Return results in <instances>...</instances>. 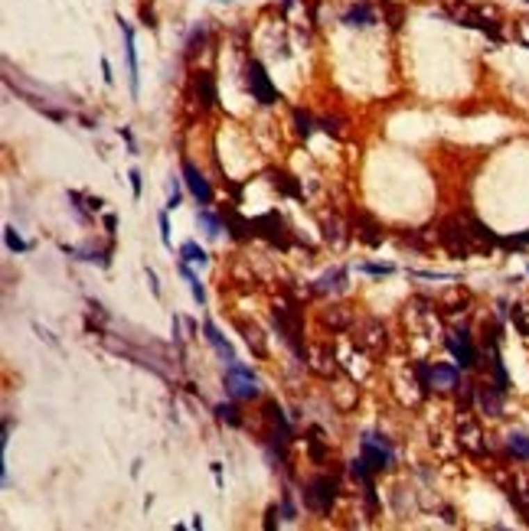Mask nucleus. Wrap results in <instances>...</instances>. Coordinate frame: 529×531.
I'll return each mask as SVG.
<instances>
[{"mask_svg": "<svg viewBox=\"0 0 529 531\" xmlns=\"http://www.w3.org/2000/svg\"><path fill=\"white\" fill-rule=\"evenodd\" d=\"M438 242L451 255L467 258V255L490 251L497 244V235L490 232L484 222H477V219H444L441 228H438Z\"/></svg>", "mask_w": 529, "mask_h": 531, "instance_id": "nucleus-1", "label": "nucleus"}, {"mask_svg": "<svg viewBox=\"0 0 529 531\" xmlns=\"http://www.w3.org/2000/svg\"><path fill=\"white\" fill-rule=\"evenodd\" d=\"M271 317H275V326H278V332L284 336V342H288L294 352H304L301 349V310L291 307V303H275Z\"/></svg>", "mask_w": 529, "mask_h": 531, "instance_id": "nucleus-2", "label": "nucleus"}, {"mask_svg": "<svg viewBox=\"0 0 529 531\" xmlns=\"http://www.w3.org/2000/svg\"><path fill=\"white\" fill-rule=\"evenodd\" d=\"M252 228H255V235H261L265 242L278 244V248H288V244H291L288 225H284V219H281L278 212H265V215H259V219H252Z\"/></svg>", "mask_w": 529, "mask_h": 531, "instance_id": "nucleus-3", "label": "nucleus"}, {"mask_svg": "<svg viewBox=\"0 0 529 531\" xmlns=\"http://www.w3.org/2000/svg\"><path fill=\"white\" fill-rule=\"evenodd\" d=\"M226 388L232 398H255L259 394V382L252 369H245L242 362H229V375H226Z\"/></svg>", "mask_w": 529, "mask_h": 531, "instance_id": "nucleus-4", "label": "nucleus"}, {"mask_svg": "<svg viewBox=\"0 0 529 531\" xmlns=\"http://www.w3.org/2000/svg\"><path fill=\"white\" fill-rule=\"evenodd\" d=\"M245 82H249L252 95L259 98L261 105H275V101H278V92H275V85H271V78H268V72H265V65L255 62V59L245 65Z\"/></svg>", "mask_w": 529, "mask_h": 531, "instance_id": "nucleus-5", "label": "nucleus"}, {"mask_svg": "<svg viewBox=\"0 0 529 531\" xmlns=\"http://www.w3.org/2000/svg\"><path fill=\"white\" fill-rule=\"evenodd\" d=\"M334 496H336L334 482L324 479V476H317V479H311V486H307V492H304V502H307V509H314V512H330Z\"/></svg>", "mask_w": 529, "mask_h": 531, "instance_id": "nucleus-6", "label": "nucleus"}, {"mask_svg": "<svg viewBox=\"0 0 529 531\" xmlns=\"http://www.w3.org/2000/svg\"><path fill=\"white\" fill-rule=\"evenodd\" d=\"M448 349H451V355L457 359V365H461V369H471V365L477 362L474 342H471V336H467L464 330H461V332H451V336H448Z\"/></svg>", "mask_w": 529, "mask_h": 531, "instance_id": "nucleus-7", "label": "nucleus"}, {"mask_svg": "<svg viewBox=\"0 0 529 531\" xmlns=\"http://www.w3.org/2000/svg\"><path fill=\"white\" fill-rule=\"evenodd\" d=\"M184 180H186V186H190V192L196 196V202H213V186L206 183V176L196 170L190 160H184Z\"/></svg>", "mask_w": 529, "mask_h": 531, "instance_id": "nucleus-8", "label": "nucleus"}, {"mask_svg": "<svg viewBox=\"0 0 529 531\" xmlns=\"http://www.w3.org/2000/svg\"><path fill=\"white\" fill-rule=\"evenodd\" d=\"M477 404L484 407V414H490V417H500V411H503V394L507 391H500L497 385H477Z\"/></svg>", "mask_w": 529, "mask_h": 531, "instance_id": "nucleus-9", "label": "nucleus"}, {"mask_svg": "<svg viewBox=\"0 0 529 531\" xmlns=\"http://www.w3.org/2000/svg\"><path fill=\"white\" fill-rule=\"evenodd\" d=\"M363 460H366V466L373 469V473H379V469L389 466V446L386 444H376V437H366L363 440Z\"/></svg>", "mask_w": 529, "mask_h": 531, "instance_id": "nucleus-10", "label": "nucleus"}, {"mask_svg": "<svg viewBox=\"0 0 529 531\" xmlns=\"http://www.w3.org/2000/svg\"><path fill=\"white\" fill-rule=\"evenodd\" d=\"M428 388H434V391H451V388H457V369L454 365H432L428 369Z\"/></svg>", "mask_w": 529, "mask_h": 531, "instance_id": "nucleus-11", "label": "nucleus"}, {"mask_svg": "<svg viewBox=\"0 0 529 531\" xmlns=\"http://www.w3.org/2000/svg\"><path fill=\"white\" fill-rule=\"evenodd\" d=\"M193 92L196 98H200V105L203 108H213L216 105V82H213V75L209 72H193Z\"/></svg>", "mask_w": 529, "mask_h": 531, "instance_id": "nucleus-12", "label": "nucleus"}, {"mask_svg": "<svg viewBox=\"0 0 529 531\" xmlns=\"http://www.w3.org/2000/svg\"><path fill=\"white\" fill-rule=\"evenodd\" d=\"M480 427L471 421V417H461V444L471 450V453H484V444H480Z\"/></svg>", "mask_w": 529, "mask_h": 531, "instance_id": "nucleus-13", "label": "nucleus"}, {"mask_svg": "<svg viewBox=\"0 0 529 531\" xmlns=\"http://www.w3.org/2000/svg\"><path fill=\"white\" fill-rule=\"evenodd\" d=\"M343 23L346 26H373V23H376V13H373L369 3H353V7L343 13Z\"/></svg>", "mask_w": 529, "mask_h": 531, "instance_id": "nucleus-14", "label": "nucleus"}, {"mask_svg": "<svg viewBox=\"0 0 529 531\" xmlns=\"http://www.w3.org/2000/svg\"><path fill=\"white\" fill-rule=\"evenodd\" d=\"M203 332H206V342H209V346H213V349L222 355V359H226V362H236V352H232V346H229V342L219 336V330L213 326V323H209V319L203 323Z\"/></svg>", "mask_w": 529, "mask_h": 531, "instance_id": "nucleus-15", "label": "nucleus"}, {"mask_svg": "<svg viewBox=\"0 0 529 531\" xmlns=\"http://www.w3.org/2000/svg\"><path fill=\"white\" fill-rule=\"evenodd\" d=\"M353 225H357V235L366 244H373V248H376V244H382V228H379L369 215H357V222H353Z\"/></svg>", "mask_w": 529, "mask_h": 531, "instance_id": "nucleus-16", "label": "nucleus"}, {"mask_svg": "<svg viewBox=\"0 0 529 531\" xmlns=\"http://www.w3.org/2000/svg\"><path fill=\"white\" fill-rule=\"evenodd\" d=\"M121 23V30H124V49H128V69H131V92H138V56H134V33L124 20Z\"/></svg>", "mask_w": 529, "mask_h": 531, "instance_id": "nucleus-17", "label": "nucleus"}, {"mask_svg": "<svg viewBox=\"0 0 529 531\" xmlns=\"http://www.w3.org/2000/svg\"><path fill=\"white\" fill-rule=\"evenodd\" d=\"M226 228L232 232V238H238V242H242V238H249V235H255V228H252L249 219H242V215L232 212V209L226 212Z\"/></svg>", "mask_w": 529, "mask_h": 531, "instance_id": "nucleus-18", "label": "nucleus"}, {"mask_svg": "<svg viewBox=\"0 0 529 531\" xmlns=\"http://www.w3.org/2000/svg\"><path fill=\"white\" fill-rule=\"evenodd\" d=\"M324 326H330V330H346L350 323H353V317H350V310L346 307H330V310H324Z\"/></svg>", "mask_w": 529, "mask_h": 531, "instance_id": "nucleus-19", "label": "nucleus"}, {"mask_svg": "<svg viewBox=\"0 0 529 531\" xmlns=\"http://www.w3.org/2000/svg\"><path fill=\"white\" fill-rule=\"evenodd\" d=\"M311 369L314 372H320V375H334L336 372V365H324V362H334V355H327V349H314L311 352Z\"/></svg>", "mask_w": 529, "mask_h": 531, "instance_id": "nucleus-20", "label": "nucleus"}, {"mask_svg": "<svg viewBox=\"0 0 529 531\" xmlns=\"http://www.w3.org/2000/svg\"><path fill=\"white\" fill-rule=\"evenodd\" d=\"M507 446H510V453H513V457L529 460V437L526 434H510Z\"/></svg>", "mask_w": 529, "mask_h": 531, "instance_id": "nucleus-21", "label": "nucleus"}, {"mask_svg": "<svg viewBox=\"0 0 529 531\" xmlns=\"http://www.w3.org/2000/svg\"><path fill=\"white\" fill-rule=\"evenodd\" d=\"M180 258H184V261H193V264H206V251L196 242H184V244H180Z\"/></svg>", "mask_w": 529, "mask_h": 531, "instance_id": "nucleus-22", "label": "nucleus"}, {"mask_svg": "<svg viewBox=\"0 0 529 531\" xmlns=\"http://www.w3.org/2000/svg\"><path fill=\"white\" fill-rule=\"evenodd\" d=\"M216 417L219 421H226V424H232V427L242 424V414H238L236 404H216Z\"/></svg>", "mask_w": 529, "mask_h": 531, "instance_id": "nucleus-23", "label": "nucleus"}, {"mask_svg": "<svg viewBox=\"0 0 529 531\" xmlns=\"http://www.w3.org/2000/svg\"><path fill=\"white\" fill-rule=\"evenodd\" d=\"M513 326L529 336V303H516L513 307Z\"/></svg>", "mask_w": 529, "mask_h": 531, "instance_id": "nucleus-24", "label": "nucleus"}, {"mask_svg": "<svg viewBox=\"0 0 529 531\" xmlns=\"http://www.w3.org/2000/svg\"><path fill=\"white\" fill-rule=\"evenodd\" d=\"M180 274L186 277V284H190V290H193V300H196V303H206V290L200 287V280H196V277L190 274V267L180 264Z\"/></svg>", "mask_w": 529, "mask_h": 531, "instance_id": "nucleus-25", "label": "nucleus"}, {"mask_svg": "<svg viewBox=\"0 0 529 531\" xmlns=\"http://www.w3.org/2000/svg\"><path fill=\"white\" fill-rule=\"evenodd\" d=\"M275 186H278L281 192H288V196H301V189H298V183L291 180V176H288V173H275Z\"/></svg>", "mask_w": 529, "mask_h": 531, "instance_id": "nucleus-26", "label": "nucleus"}, {"mask_svg": "<svg viewBox=\"0 0 529 531\" xmlns=\"http://www.w3.org/2000/svg\"><path fill=\"white\" fill-rule=\"evenodd\" d=\"M242 330H245V339H249V346L255 349V355H265V342H261L259 326H242Z\"/></svg>", "mask_w": 529, "mask_h": 531, "instance_id": "nucleus-27", "label": "nucleus"}, {"mask_svg": "<svg viewBox=\"0 0 529 531\" xmlns=\"http://www.w3.org/2000/svg\"><path fill=\"white\" fill-rule=\"evenodd\" d=\"M307 450H311V460H314V463H320V460L327 457V446H324V440H320V434H314L311 440H307Z\"/></svg>", "mask_w": 529, "mask_h": 531, "instance_id": "nucleus-28", "label": "nucleus"}, {"mask_svg": "<svg viewBox=\"0 0 529 531\" xmlns=\"http://www.w3.org/2000/svg\"><path fill=\"white\" fill-rule=\"evenodd\" d=\"M382 13L389 17L392 30H399V26H402V7H396V3H389V0H382Z\"/></svg>", "mask_w": 529, "mask_h": 531, "instance_id": "nucleus-29", "label": "nucleus"}, {"mask_svg": "<svg viewBox=\"0 0 529 531\" xmlns=\"http://www.w3.org/2000/svg\"><path fill=\"white\" fill-rule=\"evenodd\" d=\"M294 124H298V134L301 137H311V130H314V121L304 111H294Z\"/></svg>", "mask_w": 529, "mask_h": 531, "instance_id": "nucleus-30", "label": "nucleus"}, {"mask_svg": "<svg viewBox=\"0 0 529 531\" xmlns=\"http://www.w3.org/2000/svg\"><path fill=\"white\" fill-rule=\"evenodd\" d=\"M3 238H7V248H10V251H26V244H23V238L17 235V228L7 225V228H3Z\"/></svg>", "mask_w": 529, "mask_h": 531, "instance_id": "nucleus-31", "label": "nucleus"}, {"mask_svg": "<svg viewBox=\"0 0 529 531\" xmlns=\"http://www.w3.org/2000/svg\"><path fill=\"white\" fill-rule=\"evenodd\" d=\"M510 499H513V505L529 519V489L526 492H513V489H510Z\"/></svg>", "mask_w": 529, "mask_h": 531, "instance_id": "nucleus-32", "label": "nucleus"}, {"mask_svg": "<svg viewBox=\"0 0 529 531\" xmlns=\"http://www.w3.org/2000/svg\"><path fill=\"white\" fill-rule=\"evenodd\" d=\"M200 222L206 225V235H213V238L219 235V222H216V219H213L209 212H200Z\"/></svg>", "mask_w": 529, "mask_h": 531, "instance_id": "nucleus-33", "label": "nucleus"}, {"mask_svg": "<svg viewBox=\"0 0 529 531\" xmlns=\"http://www.w3.org/2000/svg\"><path fill=\"white\" fill-rule=\"evenodd\" d=\"M320 124V130H327V134H340V121L336 117H324V121H317Z\"/></svg>", "mask_w": 529, "mask_h": 531, "instance_id": "nucleus-34", "label": "nucleus"}, {"mask_svg": "<svg viewBox=\"0 0 529 531\" xmlns=\"http://www.w3.org/2000/svg\"><path fill=\"white\" fill-rule=\"evenodd\" d=\"M161 238H163V244H170V222H167V212H161Z\"/></svg>", "mask_w": 529, "mask_h": 531, "instance_id": "nucleus-35", "label": "nucleus"}, {"mask_svg": "<svg viewBox=\"0 0 529 531\" xmlns=\"http://www.w3.org/2000/svg\"><path fill=\"white\" fill-rule=\"evenodd\" d=\"M128 180H131V189H134V196H140V173H138V170H131V173H128Z\"/></svg>", "mask_w": 529, "mask_h": 531, "instance_id": "nucleus-36", "label": "nucleus"}, {"mask_svg": "<svg viewBox=\"0 0 529 531\" xmlns=\"http://www.w3.org/2000/svg\"><path fill=\"white\" fill-rule=\"evenodd\" d=\"M519 40L529 46V20H519Z\"/></svg>", "mask_w": 529, "mask_h": 531, "instance_id": "nucleus-37", "label": "nucleus"}, {"mask_svg": "<svg viewBox=\"0 0 529 531\" xmlns=\"http://www.w3.org/2000/svg\"><path fill=\"white\" fill-rule=\"evenodd\" d=\"M366 271H369V274H389L392 267L389 264H382V267H379V264H366Z\"/></svg>", "mask_w": 529, "mask_h": 531, "instance_id": "nucleus-38", "label": "nucleus"}, {"mask_svg": "<svg viewBox=\"0 0 529 531\" xmlns=\"http://www.w3.org/2000/svg\"><path fill=\"white\" fill-rule=\"evenodd\" d=\"M101 75H105V82L111 85V65H108V59H101Z\"/></svg>", "mask_w": 529, "mask_h": 531, "instance_id": "nucleus-39", "label": "nucleus"}, {"mask_svg": "<svg viewBox=\"0 0 529 531\" xmlns=\"http://www.w3.org/2000/svg\"><path fill=\"white\" fill-rule=\"evenodd\" d=\"M275 515H278V509H268V521H265V528H275Z\"/></svg>", "mask_w": 529, "mask_h": 531, "instance_id": "nucleus-40", "label": "nucleus"}]
</instances>
